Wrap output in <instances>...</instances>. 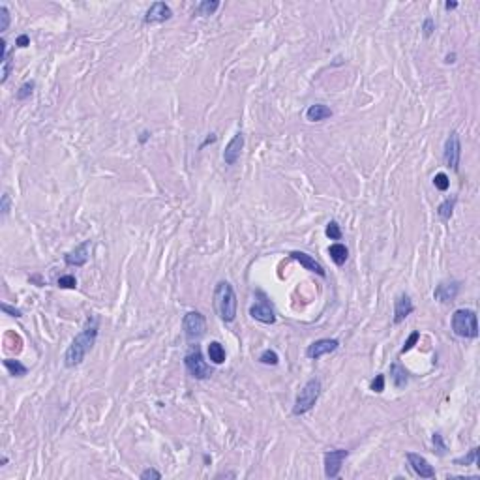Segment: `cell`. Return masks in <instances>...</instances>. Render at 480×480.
Returning a JSON list of instances; mask_svg holds the SVG:
<instances>
[{
    "instance_id": "obj_1",
    "label": "cell",
    "mask_w": 480,
    "mask_h": 480,
    "mask_svg": "<svg viewBox=\"0 0 480 480\" xmlns=\"http://www.w3.org/2000/svg\"><path fill=\"white\" fill-rule=\"evenodd\" d=\"M96 338H98V319L96 317H92V319L87 321L85 329L77 334L75 340H73L71 345L68 347L66 355H64V364H66L68 368H75V366H79V364L85 360L87 353L94 347Z\"/></svg>"
},
{
    "instance_id": "obj_2",
    "label": "cell",
    "mask_w": 480,
    "mask_h": 480,
    "mask_svg": "<svg viewBox=\"0 0 480 480\" xmlns=\"http://www.w3.org/2000/svg\"><path fill=\"white\" fill-rule=\"evenodd\" d=\"M214 308L225 323H233L236 317V295L229 281H220L214 289Z\"/></svg>"
},
{
    "instance_id": "obj_3",
    "label": "cell",
    "mask_w": 480,
    "mask_h": 480,
    "mask_svg": "<svg viewBox=\"0 0 480 480\" xmlns=\"http://www.w3.org/2000/svg\"><path fill=\"white\" fill-rule=\"evenodd\" d=\"M319 394H321V381L319 379H309L308 383L304 384L298 392V396L295 399V407H293V415L295 417H300L304 413H308L313 409V405L317 404L319 399Z\"/></svg>"
},
{
    "instance_id": "obj_4",
    "label": "cell",
    "mask_w": 480,
    "mask_h": 480,
    "mask_svg": "<svg viewBox=\"0 0 480 480\" xmlns=\"http://www.w3.org/2000/svg\"><path fill=\"white\" fill-rule=\"evenodd\" d=\"M452 330L460 338H476L478 336V325L476 313L469 308L456 309L452 315Z\"/></svg>"
},
{
    "instance_id": "obj_5",
    "label": "cell",
    "mask_w": 480,
    "mask_h": 480,
    "mask_svg": "<svg viewBox=\"0 0 480 480\" xmlns=\"http://www.w3.org/2000/svg\"><path fill=\"white\" fill-rule=\"evenodd\" d=\"M188 342H199L206 332V319L201 311H188L182 321Z\"/></svg>"
},
{
    "instance_id": "obj_6",
    "label": "cell",
    "mask_w": 480,
    "mask_h": 480,
    "mask_svg": "<svg viewBox=\"0 0 480 480\" xmlns=\"http://www.w3.org/2000/svg\"><path fill=\"white\" fill-rule=\"evenodd\" d=\"M184 364H186V370H188V373H190L193 379H199V381H203V379H208L210 375H212V368H210V366L205 362V358H203V355H201V351L197 349V347H195L192 353H188V355H186Z\"/></svg>"
},
{
    "instance_id": "obj_7",
    "label": "cell",
    "mask_w": 480,
    "mask_h": 480,
    "mask_svg": "<svg viewBox=\"0 0 480 480\" xmlns=\"http://www.w3.org/2000/svg\"><path fill=\"white\" fill-rule=\"evenodd\" d=\"M349 456L347 450L343 448H336V450H327L323 460H325V474L327 478H336L340 471H342V463L345 461V458Z\"/></svg>"
},
{
    "instance_id": "obj_8",
    "label": "cell",
    "mask_w": 480,
    "mask_h": 480,
    "mask_svg": "<svg viewBox=\"0 0 480 480\" xmlns=\"http://www.w3.org/2000/svg\"><path fill=\"white\" fill-rule=\"evenodd\" d=\"M257 295L261 296L259 302H255L254 306H250V315L254 317L255 321L259 323H265V325H272V323H276V313L274 309H272V306H270V302H268V298L263 293H257Z\"/></svg>"
},
{
    "instance_id": "obj_9",
    "label": "cell",
    "mask_w": 480,
    "mask_h": 480,
    "mask_svg": "<svg viewBox=\"0 0 480 480\" xmlns=\"http://www.w3.org/2000/svg\"><path fill=\"white\" fill-rule=\"evenodd\" d=\"M460 158H461L460 137H458L456 131H450V135L446 137V143H445V164L448 165V167H452L454 171H458Z\"/></svg>"
},
{
    "instance_id": "obj_10",
    "label": "cell",
    "mask_w": 480,
    "mask_h": 480,
    "mask_svg": "<svg viewBox=\"0 0 480 480\" xmlns=\"http://www.w3.org/2000/svg\"><path fill=\"white\" fill-rule=\"evenodd\" d=\"M340 347V342L338 340H330V338H323V340H317V342H313L311 345H308V349H306V357L311 358V360H319L321 357H325V355H330V353H334V351Z\"/></svg>"
},
{
    "instance_id": "obj_11",
    "label": "cell",
    "mask_w": 480,
    "mask_h": 480,
    "mask_svg": "<svg viewBox=\"0 0 480 480\" xmlns=\"http://www.w3.org/2000/svg\"><path fill=\"white\" fill-rule=\"evenodd\" d=\"M171 17H173V10L169 8V4H165V2H154V4L146 10V14H144L143 17V23L144 25H158V23L169 21Z\"/></svg>"
},
{
    "instance_id": "obj_12",
    "label": "cell",
    "mask_w": 480,
    "mask_h": 480,
    "mask_svg": "<svg viewBox=\"0 0 480 480\" xmlns=\"http://www.w3.org/2000/svg\"><path fill=\"white\" fill-rule=\"evenodd\" d=\"M407 461L415 473L419 474L420 478H435V469L430 465V461L426 460L424 456L415 452H407Z\"/></svg>"
},
{
    "instance_id": "obj_13",
    "label": "cell",
    "mask_w": 480,
    "mask_h": 480,
    "mask_svg": "<svg viewBox=\"0 0 480 480\" xmlns=\"http://www.w3.org/2000/svg\"><path fill=\"white\" fill-rule=\"evenodd\" d=\"M244 148V133L242 131H236L234 137L229 141V144L225 146L223 150V162L227 165H234L240 158V152Z\"/></svg>"
},
{
    "instance_id": "obj_14",
    "label": "cell",
    "mask_w": 480,
    "mask_h": 480,
    "mask_svg": "<svg viewBox=\"0 0 480 480\" xmlns=\"http://www.w3.org/2000/svg\"><path fill=\"white\" fill-rule=\"evenodd\" d=\"M413 309H415V304H413L411 296L405 295V293L399 295L394 300V325H399L402 321H405L413 313Z\"/></svg>"
},
{
    "instance_id": "obj_15",
    "label": "cell",
    "mask_w": 480,
    "mask_h": 480,
    "mask_svg": "<svg viewBox=\"0 0 480 480\" xmlns=\"http://www.w3.org/2000/svg\"><path fill=\"white\" fill-rule=\"evenodd\" d=\"M89 257H90V240H85L73 252L66 254L64 261H66V265H69V267H83V265H87Z\"/></svg>"
},
{
    "instance_id": "obj_16",
    "label": "cell",
    "mask_w": 480,
    "mask_h": 480,
    "mask_svg": "<svg viewBox=\"0 0 480 480\" xmlns=\"http://www.w3.org/2000/svg\"><path fill=\"white\" fill-rule=\"evenodd\" d=\"M460 293V283L458 281H441L433 291L435 300L439 302H452Z\"/></svg>"
},
{
    "instance_id": "obj_17",
    "label": "cell",
    "mask_w": 480,
    "mask_h": 480,
    "mask_svg": "<svg viewBox=\"0 0 480 480\" xmlns=\"http://www.w3.org/2000/svg\"><path fill=\"white\" fill-rule=\"evenodd\" d=\"M291 259L298 261L306 270H309V272H313V274H317V276H321V278L327 276V272H325V268H323L321 263H317L311 255L304 254V252H291Z\"/></svg>"
},
{
    "instance_id": "obj_18",
    "label": "cell",
    "mask_w": 480,
    "mask_h": 480,
    "mask_svg": "<svg viewBox=\"0 0 480 480\" xmlns=\"http://www.w3.org/2000/svg\"><path fill=\"white\" fill-rule=\"evenodd\" d=\"M330 117H332V111H330V107L323 105V103L309 105V109L306 111V118L309 122H321V120H327Z\"/></svg>"
},
{
    "instance_id": "obj_19",
    "label": "cell",
    "mask_w": 480,
    "mask_h": 480,
    "mask_svg": "<svg viewBox=\"0 0 480 480\" xmlns=\"http://www.w3.org/2000/svg\"><path fill=\"white\" fill-rule=\"evenodd\" d=\"M390 379L396 388H404L405 384L409 383V373L402 364H392L390 366Z\"/></svg>"
},
{
    "instance_id": "obj_20",
    "label": "cell",
    "mask_w": 480,
    "mask_h": 480,
    "mask_svg": "<svg viewBox=\"0 0 480 480\" xmlns=\"http://www.w3.org/2000/svg\"><path fill=\"white\" fill-rule=\"evenodd\" d=\"M329 255L338 267H342V265H345L347 257H349V250L343 246V244H332V246L329 248Z\"/></svg>"
},
{
    "instance_id": "obj_21",
    "label": "cell",
    "mask_w": 480,
    "mask_h": 480,
    "mask_svg": "<svg viewBox=\"0 0 480 480\" xmlns=\"http://www.w3.org/2000/svg\"><path fill=\"white\" fill-rule=\"evenodd\" d=\"M208 358H210V362L218 364V366L225 362V349L220 342H212L208 345Z\"/></svg>"
},
{
    "instance_id": "obj_22",
    "label": "cell",
    "mask_w": 480,
    "mask_h": 480,
    "mask_svg": "<svg viewBox=\"0 0 480 480\" xmlns=\"http://www.w3.org/2000/svg\"><path fill=\"white\" fill-rule=\"evenodd\" d=\"M218 8H220V2H218V0H203V2H199V4L195 6L193 14L199 15V17H206V15H212Z\"/></svg>"
},
{
    "instance_id": "obj_23",
    "label": "cell",
    "mask_w": 480,
    "mask_h": 480,
    "mask_svg": "<svg viewBox=\"0 0 480 480\" xmlns=\"http://www.w3.org/2000/svg\"><path fill=\"white\" fill-rule=\"evenodd\" d=\"M4 366L8 368V371L14 375V377H25L28 373V368L25 364H21L19 360H14V358H6L4 360Z\"/></svg>"
},
{
    "instance_id": "obj_24",
    "label": "cell",
    "mask_w": 480,
    "mask_h": 480,
    "mask_svg": "<svg viewBox=\"0 0 480 480\" xmlns=\"http://www.w3.org/2000/svg\"><path fill=\"white\" fill-rule=\"evenodd\" d=\"M454 205H456V197H448V199H445L437 206V214H439L441 220H450L452 218Z\"/></svg>"
},
{
    "instance_id": "obj_25",
    "label": "cell",
    "mask_w": 480,
    "mask_h": 480,
    "mask_svg": "<svg viewBox=\"0 0 480 480\" xmlns=\"http://www.w3.org/2000/svg\"><path fill=\"white\" fill-rule=\"evenodd\" d=\"M476 458H478V446L471 448V450H469V454H467V456H463V458H456V460H454V463H456V465H461V467L474 465V463H476Z\"/></svg>"
},
{
    "instance_id": "obj_26",
    "label": "cell",
    "mask_w": 480,
    "mask_h": 480,
    "mask_svg": "<svg viewBox=\"0 0 480 480\" xmlns=\"http://www.w3.org/2000/svg\"><path fill=\"white\" fill-rule=\"evenodd\" d=\"M259 362L261 364H267V366H276V364L280 362V357H278V353L272 349H267L261 353L259 357Z\"/></svg>"
},
{
    "instance_id": "obj_27",
    "label": "cell",
    "mask_w": 480,
    "mask_h": 480,
    "mask_svg": "<svg viewBox=\"0 0 480 480\" xmlns=\"http://www.w3.org/2000/svg\"><path fill=\"white\" fill-rule=\"evenodd\" d=\"M433 186H435L439 192H446V190L450 188V180H448V177H446L445 173H437V175L433 177Z\"/></svg>"
},
{
    "instance_id": "obj_28",
    "label": "cell",
    "mask_w": 480,
    "mask_h": 480,
    "mask_svg": "<svg viewBox=\"0 0 480 480\" xmlns=\"http://www.w3.org/2000/svg\"><path fill=\"white\" fill-rule=\"evenodd\" d=\"M325 233H327V236H329L330 240L342 238V229H340V225H338L336 221H329V223H327V229H325Z\"/></svg>"
},
{
    "instance_id": "obj_29",
    "label": "cell",
    "mask_w": 480,
    "mask_h": 480,
    "mask_svg": "<svg viewBox=\"0 0 480 480\" xmlns=\"http://www.w3.org/2000/svg\"><path fill=\"white\" fill-rule=\"evenodd\" d=\"M32 92H34V83L28 81V83H25V85H21V89L17 90L15 98H17V100H27V98L32 96Z\"/></svg>"
},
{
    "instance_id": "obj_30",
    "label": "cell",
    "mask_w": 480,
    "mask_h": 480,
    "mask_svg": "<svg viewBox=\"0 0 480 480\" xmlns=\"http://www.w3.org/2000/svg\"><path fill=\"white\" fill-rule=\"evenodd\" d=\"M12 66H14V62H12V56L6 55L4 58H2V77H0V83H6L8 77H10V71H12Z\"/></svg>"
},
{
    "instance_id": "obj_31",
    "label": "cell",
    "mask_w": 480,
    "mask_h": 480,
    "mask_svg": "<svg viewBox=\"0 0 480 480\" xmlns=\"http://www.w3.org/2000/svg\"><path fill=\"white\" fill-rule=\"evenodd\" d=\"M58 287L60 289H75L77 287L75 276H71V274L60 276V278H58Z\"/></svg>"
},
{
    "instance_id": "obj_32",
    "label": "cell",
    "mask_w": 480,
    "mask_h": 480,
    "mask_svg": "<svg viewBox=\"0 0 480 480\" xmlns=\"http://www.w3.org/2000/svg\"><path fill=\"white\" fill-rule=\"evenodd\" d=\"M432 441H433V446H435V450H437V454H439V456H445L446 450H448V448H446L445 441H443V435H441V433H433Z\"/></svg>"
},
{
    "instance_id": "obj_33",
    "label": "cell",
    "mask_w": 480,
    "mask_h": 480,
    "mask_svg": "<svg viewBox=\"0 0 480 480\" xmlns=\"http://www.w3.org/2000/svg\"><path fill=\"white\" fill-rule=\"evenodd\" d=\"M419 338H420V334L415 330V332H411V336L407 338V342L404 343V347H402V355H405L407 351H411L413 347H415V343L419 342Z\"/></svg>"
},
{
    "instance_id": "obj_34",
    "label": "cell",
    "mask_w": 480,
    "mask_h": 480,
    "mask_svg": "<svg viewBox=\"0 0 480 480\" xmlns=\"http://www.w3.org/2000/svg\"><path fill=\"white\" fill-rule=\"evenodd\" d=\"M0 19H2V23H0V30L6 32L8 27H10V12H8L6 6H0Z\"/></svg>"
},
{
    "instance_id": "obj_35",
    "label": "cell",
    "mask_w": 480,
    "mask_h": 480,
    "mask_svg": "<svg viewBox=\"0 0 480 480\" xmlns=\"http://www.w3.org/2000/svg\"><path fill=\"white\" fill-rule=\"evenodd\" d=\"M370 388L373 392H377V394H381V392L384 390V375H375V379L371 381V384H370Z\"/></svg>"
},
{
    "instance_id": "obj_36",
    "label": "cell",
    "mask_w": 480,
    "mask_h": 480,
    "mask_svg": "<svg viewBox=\"0 0 480 480\" xmlns=\"http://www.w3.org/2000/svg\"><path fill=\"white\" fill-rule=\"evenodd\" d=\"M139 476H141V480H159L162 478V473L156 471V469H152V467H148V469H144Z\"/></svg>"
},
{
    "instance_id": "obj_37",
    "label": "cell",
    "mask_w": 480,
    "mask_h": 480,
    "mask_svg": "<svg viewBox=\"0 0 480 480\" xmlns=\"http://www.w3.org/2000/svg\"><path fill=\"white\" fill-rule=\"evenodd\" d=\"M422 30H424V36H426V38H430V36L433 34V30H435V21H433L432 17H428V19H424V25H422Z\"/></svg>"
},
{
    "instance_id": "obj_38",
    "label": "cell",
    "mask_w": 480,
    "mask_h": 480,
    "mask_svg": "<svg viewBox=\"0 0 480 480\" xmlns=\"http://www.w3.org/2000/svg\"><path fill=\"white\" fill-rule=\"evenodd\" d=\"M0 210H2V216H8V212H10V195H8V193H4V195H2Z\"/></svg>"
},
{
    "instance_id": "obj_39",
    "label": "cell",
    "mask_w": 480,
    "mask_h": 480,
    "mask_svg": "<svg viewBox=\"0 0 480 480\" xmlns=\"http://www.w3.org/2000/svg\"><path fill=\"white\" fill-rule=\"evenodd\" d=\"M2 309H4L6 313H10L12 317H21V315H23L19 309H17V308H12V306H10V304H6V302H2Z\"/></svg>"
},
{
    "instance_id": "obj_40",
    "label": "cell",
    "mask_w": 480,
    "mask_h": 480,
    "mask_svg": "<svg viewBox=\"0 0 480 480\" xmlns=\"http://www.w3.org/2000/svg\"><path fill=\"white\" fill-rule=\"evenodd\" d=\"M15 45H17V47H27V45H30V38H28L27 34H21L19 38H17V41H15Z\"/></svg>"
},
{
    "instance_id": "obj_41",
    "label": "cell",
    "mask_w": 480,
    "mask_h": 480,
    "mask_svg": "<svg viewBox=\"0 0 480 480\" xmlns=\"http://www.w3.org/2000/svg\"><path fill=\"white\" fill-rule=\"evenodd\" d=\"M214 141H216V135H214V133H210V135H208V137H206L205 141H203V143H201V148H205L206 144L214 143Z\"/></svg>"
},
{
    "instance_id": "obj_42",
    "label": "cell",
    "mask_w": 480,
    "mask_h": 480,
    "mask_svg": "<svg viewBox=\"0 0 480 480\" xmlns=\"http://www.w3.org/2000/svg\"><path fill=\"white\" fill-rule=\"evenodd\" d=\"M148 137H150V133H148V131H143V133H141V137H139V143L144 144L146 141H148Z\"/></svg>"
},
{
    "instance_id": "obj_43",
    "label": "cell",
    "mask_w": 480,
    "mask_h": 480,
    "mask_svg": "<svg viewBox=\"0 0 480 480\" xmlns=\"http://www.w3.org/2000/svg\"><path fill=\"white\" fill-rule=\"evenodd\" d=\"M445 62H446V64H454V62H456V53H450V55H446Z\"/></svg>"
},
{
    "instance_id": "obj_44",
    "label": "cell",
    "mask_w": 480,
    "mask_h": 480,
    "mask_svg": "<svg viewBox=\"0 0 480 480\" xmlns=\"http://www.w3.org/2000/svg\"><path fill=\"white\" fill-rule=\"evenodd\" d=\"M445 8L446 10H454V8H458V2H446Z\"/></svg>"
}]
</instances>
